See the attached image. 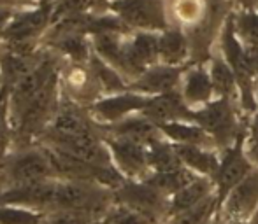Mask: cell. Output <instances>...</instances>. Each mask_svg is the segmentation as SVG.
Returning a JSON list of instances; mask_svg holds the SVG:
<instances>
[{"instance_id":"1","label":"cell","mask_w":258,"mask_h":224,"mask_svg":"<svg viewBox=\"0 0 258 224\" xmlns=\"http://www.w3.org/2000/svg\"><path fill=\"white\" fill-rule=\"evenodd\" d=\"M241 105L230 98L216 96L204 107L194 110V121H197L216 142L220 151L234 146L248 128L241 125Z\"/></svg>"},{"instance_id":"2","label":"cell","mask_w":258,"mask_h":224,"mask_svg":"<svg viewBox=\"0 0 258 224\" xmlns=\"http://www.w3.org/2000/svg\"><path fill=\"white\" fill-rule=\"evenodd\" d=\"M109 9L118 14L130 30L158 34L172 25L165 0H112Z\"/></svg>"},{"instance_id":"3","label":"cell","mask_w":258,"mask_h":224,"mask_svg":"<svg viewBox=\"0 0 258 224\" xmlns=\"http://www.w3.org/2000/svg\"><path fill=\"white\" fill-rule=\"evenodd\" d=\"M116 201L141 212L151 221H156L160 217H167L170 198L160 193L144 179H132L130 182L125 180L123 186L116 189Z\"/></svg>"},{"instance_id":"4","label":"cell","mask_w":258,"mask_h":224,"mask_svg":"<svg viewBox=\"0 0 258 224\" xmlns=\"http://www.w3.org/2000/svg\"><path fill=\"white\" fill-rule=\"evenodd\" d=\"M258 212V167H255L220 203L218 214L228 224H246Z\"/></svg>"},{"instance_id":"5","label":"cell","mask_w":258,"mask_h":224,"mask_svg":"<svg viewBox=\"0 0 258 224\" xmlns=\"http://www.w3.org/2000/svg\"><path fill=\"white\" fill-rule=\"evenodd\" d=\"M246 133L234 144V146L227 147L221 151L220 156V167H218L216 175L213 177L214 186H216V194L220 198V203L225 200L232 187H235L253 168L255 163L249 160L248 153H246Z\"/></svg>"},{"instance_id":"6","label":"cell","mask_w":258,"mask_h":224,"mask_svg":"<svg viewBox=\"0 0 258 224\" xmlns=\"http://www.w3.org/2000/svg\"><path fill=\"white\" fill-rule=\"evenodd\" d=\"M53 4L42 2L37 9L28 11V13L13 18L9 27L2 32V37L9 42L11 49L28 55L30 42L44 30L48 21L53 20Z\"/></svg>"},{"instance_id":"7","label":"cell","mask_w":258,"mask_h":224,"mask_svg":"<svg viewBox=\"0 0 258 224\" xmlns=\"http://www.w3.org/2000/svg\"><path fill=\"white\" fill-rule=\"evenodd\" d=\"M107 147L111 151L112 163L125 177L139 180L151 173L150 149L146 144L125 139V137L111 135L107 139Z\"/></svg>"},{"instance_id":"8","label":"cell","mask_w":258,"mask_h":224,"mask_svg":"<svg viewBox=\"0 0 258 224\" xmlns=\"http://www.w3.org/2000/svg\"><path fill=\"white\" fill-rule=\"evenodd\" d=\"M158 63V34L136 32L125 39V77L136 81L144 70ZM128 82V84H130Z\"/></svg>"},{"instance_id":"9","label":"cell","mask_w":258,"mask_h":224,"mask_svg":"<svg viewBox=\"0 0 258 224\" xmlns=\"http://www.w3.org/2000/svg\"><path fill=\"white\" fill-rule=\"evenodd\" d=\"M53 172L51 158L41 151H25L13 156L7 163V179L13 180L14 186L48 180Z\"/></svg>"},{"instance_id":"10","label":"cell","mask_w":258,"mask_h":224,"mask_svg":"<svg viewBox=\"0 0 258 224\" xmlns=\"http://www.w3.org/2000/svg\"><path fill=\"white\" fill-rule=\"evenodd\" d=\"M186 67H174V65H165L158 61L153 67L144 70L136 81L130 82L128 89L148 96L176 91V89L181 88V81H183Z\"/></svg>"},{"instance_id":"11","label":"cell","mask_w":258,"mask_h":224,"mask_svg":"<svg viewBox=\"0 0 258 224\" xmlns=\"http://www.w3.org/2000/svg\"><path fill=\"white\" fill-rule=\"evenodd\" d=\"M181 96L190 109H201L211 100L216 98L213 81H211L207 61L190 63L184 70L183 81H181Z\"/></svg>"},{"instance_id":"12","label":"cell","mask_w":258,"mask_h":224,"mask_svg":"<svg viewBox=\"0 0 258 224\" xmlns=\"http://www.w3.org/2000/svg\"><path fill=\"white\" fill-rule=\"evenodd\" d=\"M150 102V96L137 91H121L112 93L107 98H102L93 103L92 110L100 121L104 123H118L128 118L134 112H143L144 107Z\"/></svg>"},{"instance_id":"13","label":"cell","mask_w":258,"mask_h":224,"mask_svg":"<svg viewBox=\"0 0 258 224\" xmlns=\"http://www.w3.org/2000/svg\"><path fill=\"white\" fill-rule=\"evenodd\" d=\"M143 114L156 125L170 121H194V109L184 103L179 89L150 96V102L144 107Z\"/></svg>"},{"instance_id":"14","label":"cell","mask_w":258,"mask_h":224,"mask_svg":"<svg viewBox=\"0 0 258 224\" xmlns=\"http://www.w3.org/2000/svg\"><path fill=\"white\" fill-rule=\"evenodd\" d=\"M158 61L174 67H186L191 61V46L186 32L172 27L158 32Z\"/></svg>"},{"instance_id":"15","label":"cell","mask_w":258,"mask_h":224,"mask_svg":"<svg viewBox=\"0 0 258 224\" xmlns=\"http://www.w3.org/2000/svg\"><path fill=\"white\" fill-rule=\"evenodd\" d=\"M176 153L179 156L181 163L197 175L209 177L213 179L220 167V156L221 151L214 147L204 146H191V144H174Z\"/></svg>"},{"instance_id":"16","label":"cell","mask_w":258,"mask_h":224,"mask_svg":"<svg viewBox=\"0 0 258 224\" xmlns=\"http://www.w3.org/2000/svg\"><path fill=\"white\" fill-rule=\"evenodd\" d=\"M162 135L172 144H191V146L216 147L214 139L197 121H170L158 125Z\"/></svg>"},{"instance_id":"17","label":"cell","mask_w":258,"mask_h":224,"mask_svg":"<svg viewBox=\"0 0 258 224\" xmlns=\"http://www.w3.org/2000/svg\"><path fill=\"white\" fill-rule=\"evenodd\" d=\"M207 68H209L211 81H213L216 96L230 98L237 103L241 102V91H239V82L237 77H235V72L221 53L211 55V58L207 60Z\"/></svg>"},{"instance_id":"18","label":"cell","mask_w":258,"mask_h":224,"mask_svg":"<svg viewBox=\"0 0 258 224\" xmlns=\"http://www.w3.org/2000/svg\"><path fill=\"white\" fill-rule=\"evenodd\" d=\"M111 135L114 137H125V139H132L137 142H143L146 146L156 142L158 139H162V132H160L158 125L155 121H151L150 118L141 112V116H128V118L121 119L118 123H112Z\"/></svg>"},{"instance_id":"19","label":"cell","mask_w":258,"mask_h":224,"mask_svg":"<svg viewBox=\"0 0 258 224\" xmlns=\"http://www.w3.org/2000/svg\"><path fill=\"white\" fill-rule=\"evenodd\" d=\"M214 193H216V186H214L213 179L202 177V175L197 177V179L191 180L186 187H183L181 191H177L176 194L170 196L167 217L195 207V205H199L201 201H204L206 198H209L211 194H214Z\"/></svg>"},{"instance_id":"20","label":"cell","mask_w":258,"mask_h":224,"mask_svg":"<svg viewBox=\"0 0 258 224\" xmlns=\"http://www.w3.org/2000/svg\"><path fill=\"white\" fill-rule=\"evenodd\" d=\"M88 133H93V128L86 119V116L78 107L67 103V105H61L58 109L56 118H54L51 126L53 140L71 139V137L88 135Z\"/></svg>"},{"instance_id":"21","label":"cell","mask_w":258,"mask_h":224,"mask_svg":"<svg viewBox=\"0 0 258 224\" xmlns=\"http://www.w3.org/2000/svg\"><path fill=\"white\" fill-rule=\"evenodd\" d=\"M170 18L183 30L202 23L209 16L207 0H172L169 9Z\"/></svg>"},{"instance_id":"22","label":"cell","mask_w":258,"mask_h":224,"mask_svg":"<svg viewBox=\"0 0 258 224\" xmlns=\"http://www.w3.org/2000/svg\"><path fill=\"white\" fill-rule=\"evenodd\" d=\"M197 175L195 172H191L190 168L183 167L176 168V170H170V172H151L148 177H144L146 182H150L151 186L156 187L160 193H163L165 196H172L176 194L177 191H181L183 187H186L191 180H195Z\"/></svg>"},{"instance_id":"23","label":"cell","mask_w":258,"mask_h":224,"mask_svg":"<svg viewBox=\"0 0 258 224\" xmlns=\"http://www.w3.org/2000/svg\"><path fill=\"white\" fill-rule=\"evenodd\" d=\"M150 149V168L151 172H170L183 167L179 156L176 153V147L172 142L162 137L156 142L148 146Z\"/></svg>"},{"instance_id":"24","label":"cell","mask_w":258,"mask_h":224,"mask_svg":"<svg viewBox=\"0 0 258 224\" xmlns=\"http://www.w3.org/2000/svg\"><path fill=\"white\" fill-rule=\"evenodd\" d=\"M90 68H92L93 75L99 81L100 88L107 93H121L125 89H128L126 84V79L116 70L112 65H109L107 61L102 60L99 55L97 56H90Z\"/></svg>"},{"instance_id":"25","label":"cell","mask_w":258,"mask_h":224,"mask_svg":"<svg viewBox=\"0 0 258 224\" xmlns=\"http://www.w3.org/2000/svg\"><path fill=\"white\" fill-rule=\"evenodd\" d=\"M232 23L242 46L258 49V9H237L232 13Z\"/></svg>"},{"instance_id":"26","label":"cell","mask_w":258,"mask_h":224,"mask_svg":"<svg viewBox=\"0 0 258 224\" xmlns=\"http://www.w3.org/2000/svg\"><path fill=\"white\" fill-rule=\"evenodd\" d=\"M67 86L78 100H92L97 96L99 89H102L99 81H97V77L93 75L92 68L86 70V68L81 67H74L69 72Z\"/></svg>"},{"instance_id":"27","label":"cell","mask_w":258,"mask_h":224,"mask_svg":"<svg viewBox=\"0 0 258 224\" xmlns=\"http://www.w3.org/2000/svg\"><path fill=\"white\" fill-rule=\"evenodd\" d=\"M54 46H56L63 55L72 58L76 63H83V61L90 60V46L85 39V34H79V32L56 34Z\"/></svg>"},{"instance_id":"28","label":"cell","mask_w":258,"mask_h":224,"mask_svg":"<svg viewBox=\"0 0 258 224\" xmlns=\"http://www.w3.org/2000/svg\"><path fill=\"white\" fill-rule=\"evenodd\" d=\"M0 65H2V74L6 77V81L9 82L11 86H14L21 77L28 74L35 65L30 63V58L28 55H23V53L18 51H7L0 55Z\"/></svg>"},{"instance_id":"29","label":"cell","mask_w":258,"mask_h":224,"mask_svg":"<svg viewBox=\"0 0 258 224\" xmlns=\"http://www.w3.org/2000/svg\"><path fill=\"white\" fill-rule=\"evenodd\" d=\"M42 215L25 208L0 205V224H41Z\"/></svg>"},{"instance_id":"30","label":"cell","mask_w":258,"mask_h":224,"mask_svg":"<svg viewBox=\"0 0 258 224\" xmlns=\"http://www.w3.org/2000/svg\"><path fill=\"white\" fill-rule=\"evenodd\" d=\"M105 222L109 224H153L150 217H146L141 212L134 210L130 207H125V205L119 203L116 208H111L107 212V217H105Z\"/></svg>"},{"instance_id":"31","label":"cell","mask_w":258,"mask_h":224,"mask_svg":"<svg viewBox=\"0 0 258 224\" xmlns=\"http://www.w3.org/2000/svg\"><path fill=\"white\" fill-rule=\"evenodd\" d=\"M86 222H88V215L67 212V214H60L56 217H53L48 224H86Z\"/></svg>"},{"instance_id":"32","label":"cell","mask_w":258,"mask_h":224,"mask_svg":"<svg viewBox=\"0 0 258 224\" xmlns=\"http://www.w3.org/2000/svg\"><path fill=\"white\" fill-rule=\"evenodd\" d=\"M13 11L6 6H0V34L9 27V23L13 21Z\"/></svg>"},{"instance_id":"33","label":"cell","mask_w":258,"mask_h":224,"mask_svg":"<svg viewBox=\"0 0 258 224\" xmlns=\"http://www.w3.org/2000/svg\"><path fill=\"white\" fill-rule=\"evenodd\" d=\"M244 147H246V153H248L249 160L255 163V167H258V140H246Z\"/></svg>"},{"instance_id":"34","label":"cell","mask_w":258,"mask_h":224,"mask_svg":"<svg viewBox=\"0 0 258 224\" xmlns=\"http://www.w3.org/2000/svg\"><path fill=\"white\" fill-rule=\"evenodd\" d=\"M239 9H258V0H232Z\"/></svg>"},{"instance_id":"35","label":"cell","mask_w":258,"mask_h":224,"mask_svg":"<svg viewBox=\"0 0 258 224\" xmlns=\"http://www.w3.org/2000/svg\"><path fill=\"white\" fill-rule=\"evenodd\" d=\"M34 2V0H0V6H23V4H30Z\"/></svg>"},{"instance_id":"36","label":"cell","mask_w":258,"mask_h":224,"mask_svg":"<svg viewBox=\"0 0 258 224\" xmlns=\"http://www.w3.org/2000/svg\"><path fill=\"white\" fill-rule=\"evenodd\" d=\"M93 224H109V222H93Z\"/></svg>"}]
</instances>
